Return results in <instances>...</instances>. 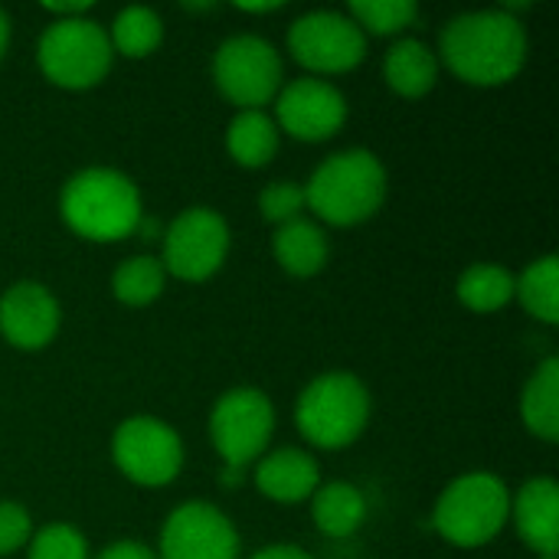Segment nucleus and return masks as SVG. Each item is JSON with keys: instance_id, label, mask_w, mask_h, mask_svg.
Listing matches in <instances>:
<instances>
[{"instance_id": "2eb2a0df", "label": "nucleus", "mask_w": 559, "mask_h": 559, "mask_svg": "<svg viewBox=\"0 0 559 559\" xmlns=\"http://www.w3.org/2000/svg\"><path fill=\"white\" fill-rule=\"evenodd\" d=\"M511 514L521 540L537 557H557L559 550V485L554 478H531L514 498Z\"/></svg>"}, {"instance_id": "b1692460", "label": "nucleus", "mask_w": 559, "mask_h": 559, "mask_svg": "<svg viewBox=\"0 0 559 559\" xmlns=\"http://www.w3.org/2000/svg\"><path fill=\"white\" fill-rule=\"evenodd\" d=\"M111 49H118L128 59H144L151 56L160 39H164V23L151 7H124L115 16V26L108 33Z\"/></svg>"}, {"instance_id": "393cba45", "label": "nucleus", "mask_w": 559, "mask_h": 559, "mask_svg": "<svg viewBox=\"0 0 559 559\" xmlns=\"http://www.w3.org/2000/svg\"><path fill=\"white\" fill-rule=\"evenodd\" d=\"M164 265L154 255H131L111 275V292L128 308H144L164 292Z\"/></svg>"}, {"instance_id": "473e14b6", "label": "nucleus", "mask_w": 559, "mask_h": 559, "mask_svg": "<svg viewBox=\"0 0 559 559\" xmlns=\"http://www.w3.org/2000/svg\"><path fill=\"white\" fill-rule=\"evenodd\" d=\"M282 3H236V10L242 13H275Z\"/></svg>"}, {"instance_id": "4be33fe9", "label": "nucleus", "mask_w": 559, "mask_h": 559, "mask_svg": "<svg viewBox=\"0 0 559 559\" xmlns=\"http://www.w3.org/2000/svg\"><path fill=\"white\" fill-rule=\"evenodd\" d=\"M514 295L521 298L524 311L544 324H559V259L544 255L514 278Z\"/></svg>"}, {"instance_id": "bb28decb", "label": "nucleus", "mask_w": 559, "mask_h": 559, "mask_svg": "<svg viewBox=\"0 0 559 559\" xmlns=\"http://www.w3.org/2000/svg\"><path fill=\"white\" fill-rule=\"evenodd\" d=\"M26 559H88V544L72 524H46L29 537Z\"/></svg>"}, {"instance_id": "f704fd0d", "label": "nucleus", "mask_w": 559, "mask_h": 559, "mask_svg": "<svg viewBox=\"0 0 559 559\" xmlns=\"http://www.w3.org/2000/svg\"><path fill=\"white\" fill-rule=\"evenodd\" d=\"M540 559H557V557H540Z\"/></svg>"}, {"instance_id": "39448f33", "label": "nucleus", "mask_w": 559, "mask_h": 559, "mask_svg": "<svg viewBox=\"0 0 559 559\" xmlns=\"http://www.w3.org/2000/svg\"><path fill=\"white\" fill-rule=\"evenodd\" d=\"M511 518L508 485L491 472H472L455 478L436 501L432 527L455 547H485Z\"/></svg>"}, {"instance_id": "4468645a", "label": "nucleus", "mask_w": 559, "mask_h": 559, "mask_svg": "<svg viewBox=\"0 0 559 559\" xmlns=\"http://www.w3.org/2000/svg\"><path fill=\"white\" fill-rule=\"evenodd\" d=\"M59 301L39 282H16L0 295V334L10 347L43 350L59 331Z\"/></svg>"}, {"instance_id": "aec40b11", "label": "nucleus", "mask_w": 559, "mask_h": 559, "mask_svg": "<svg viewBox=\"0 0 559 559\" xmlns=\"http://www.w3.org/2000/svg\"><path fill=\"white\" fill-rule=\"evenodd\" d=\"M311 514H314V524L321 534L350 537L367 521V498L360 488H354L347 481H331L311 495Z\"/></svg>"}, {"instance_id": "2f4dec72", "label": "nucleus", "mask_w": 559, "mask_h": 559, "mask_svg": "<svg viewBox=\"0 0 559 559\" xmlns=\"http://www.w3.org/2000/svg\"><path fill=\"white\" fill-rule=\"evenodd\" d=\"M88 7L92 0H82V3H46V10L56 16V20H72V16H88Z\"/></svg>"}, {"instance_id": "0eeeda50", "label": "nucleus", "mask_w": 559, "mask_h": 559, "mask_svg": "<svg viewBox=\"0 0 559 559\" xmlns=\"http://www.w3.org/2000/svg\"><path fill=\"white\" fill-rule=\"evenodd\" d=\"M275 432V406L255 386H236L223 393L210 413V439L226 468L242 472L255 462Z\"/></svg>"}, {"instance_id": "c756f323", "label": "nucleus", "mask_w": 559, "mask_h": 559, "mask_svg": "<svg viewBox=\"0 0 559 559\" xmlns=\"http://www.w3.org/2000/svg\"><path fill=\"white\" fill-rule=\"evenodd\" d=\"M95 559H157L144 544H134V540H118V544H108Z\"/></svg>"}, {"instance_id": "423d86ee", "label": "nucleus", "mask_w": 559, "mask_h": 559, "mask_svg": "<svg viewBox=\"0 0 559 559\" xmlns=\"http://www.w3.org/2000/svg\"><path fill=\"white\" fill-rule=\"evenodd\" d=\"M111 39L108 29L88 16L52 20L36 46L43 75L59 88H92L111 69Z\"/></svg>"}, {"instance_id": "f257e3e1", "label": "nucleus", "mask_w": 559, "mask_h": 559, "mask_svg": "<svg viewBox=\"0 0 559 559\" xmlns=\"http://www.w3.org/2000/svg\"><path fill=\"white\" fill-rule=\"evenodd\" d=\"M442 62L468 85L495 88L527 62V29L508 10H472L459 13L442 26L439 36Z\"/></svg>"}, {"instance_id": "1a4fd4ad", "label": "nucleus", "mask_w": 559, "mask_h": 559, "mask_svg": "<svg viewBox=\"0 0 559 559\" xmlns=\"http://www.w3.org/2000/svg\"><path fill=\"white\" fill-rule=\"evenodd\" d=\"M288 52L308 72L337 75V72H350L364 62L367 36L347 13L311 10L292 23Z\"/></svg>"}, {"instance_id": "f3484780", "label": "nucleus", "mask_w": 559, "mask_h": 559, "mask_svg": "<svg viewBox=\"0 0 559 559\" xmlns=\"http://www.w3.org/2000/svg\"><path fill=\"white\" fill-rule=\"evenodd\" d=\"M272 252L278 259V265L295 275V278H311L328 265V236L318 223L298 216L285 226H278L275 239H272Z\"/></svg>"}, {"instance_id": "a211bd4d", "label": "nucleus", "mask_w": 559, "mask_h": 559, "mask_svg": "<svg viewBox=\"0 0 559 559\" xmlns=\"http://www.w3.org/2000/svg\"><path fill=\"white\" fill-rule=\"evenodd\" d=\"M386 85L403 98H423L439 79V56L423 39H400L383 59Z\"/></svg>"}, {"instance_id": "f03ea898", "label": "nucleus", "mask_w": 559, "mask_h": 559, "mask_svg": "<svg viewBox=\"0 0 559 559\" xmlns=\"http://www.w3.org/2000/svg\"><path fill=\"white\" fill-rule=\"evenodd\" d=\"M59 213L66 226L88 242H118L138 233L141 193L121 170L111 167H85L62 187Z\"/></svg>"}, {"instance_id": "6ab92c4d", "label": "nucleus", "mask_w": 559, "mask_h": 559, "mask_svg": "<svg viewBox=\"0 0 559 559\" xmlns=\"http://www.w3.org/2000/svg\"><path fill=\"white\" fill-rule=\"evenodd\" d=\"M521 416L531 436L544 439V442H557L559 439V360L547 357L534 377L524 386L521 396Z\"/></svg>"}, {"instance_id": "a878e982", "label": "nucleus", "mask_w": 559, "mask_h": 559, "mask_svg": "<svg viewBox=\"0 0 559 559\" xmlns=\"http://www.w3.org/2000/svg\"><path fill=\"white\" fill-rule=\"evenodd\" d=\"M419 7L413 0H350L347 16L373 36H393L416 23Z\"/></svg>"}, {"instance_id": "dca6fc26", "label": "nucleus", "mask_w": 559, "mask_h": 559, "mask_svg": "<svg viewBox=\"0 0 559 559\" xmlns=\"http://www.w3.org/2000/svg\"><path fill=\"white\" fill-rule=\"evenodd\" d=\"M255 488L278 504L308 501L321 488L318 462L301 449H275L255 468Z\"/></svg>"}, {"instance_id": "cd10ccee", "label": "nucleus", "mask_w": 559, "mask_h": 559, "mask_svg": "<svg viewBox=\"0 0 559 559\" xmlns=\"http://www.w3.org/2000/svg\"><path fill=\"white\" fill-rule=\"evenodd\" d=\"M259 210H262V219L285 226V223L301 216V210H305V187H298L292 180H275V183H269L259 193Z\"/></svg>"}, {"instance_id": "f8f14e48", "label": "nucleus", "mask_w": 559, "mask_h": 559, "mask_svg": "<svg viewBox=\"0 0 559 559\" xmlns=\"http://www.w3.org/2000/svg\"><path fill=\"white\" fill-rule=\"evenodd\" d=\"M160 559H239V534L219 508L190 501L164 521Z\"/></svg>"}, {"instance_id": "5701e85b", "label": "nucleus", "mask_w": 559, "mask_h": 559, "mask_svg": "<svg viewBox=\"0 0 559 559\" xmlns=\"http://www.w3.org/2000/svg\"><path fill=\"white\" fill-rule=\"evenodd\" d=\"M511 298H514V275L504 265L481 262L465 269V275L459 278V301L478 314L501 311Z\"/></svg>"}, {"instance_id": "9d476101", "label": "nucleus", "mask_w": 559, "mask_h": 559, "mask_svg": "<svg viewBox=\"0 0 559 559\" xmlns=\"http://www.w3.org/2000/svg\"><path fill=\"white\" fill-rule=\"evenodd\" d=\"M111 459L134 485L164 488L183 468V445L167 423L154 416H131L111 436Z\"/></svg>"}, {"instance_id": "72a5a7b5", "label": "nucleus", "mask_w": 559, "mask_h": 559, "mask_svg": "<svg viewBox=\"0 0 559 559\" xmlns=\"http://www.w3.org/2000/svg\"><path fill=\"white\" fill-rule=\"evenodd\" d=\"M7 43H10V20H7V13L0 10V56L7 52Z\"/></svg>"}, {"instance_id": "7ed1b4c3", "label": "nucleus", "mask_w": 559, "mask_h": 559, "mask_svg": "<svg viewBox=\"0 0 559 559\" xmlns=\"http://www.w3.org/2000/svg\"><path fill=\"white\" fill-rule=\"evenodd\" d=\"M386 200V167L377 154L350 147L331 154L305 183V206L331 226H357Z\"/></svg>"}, {"instance_id": "ddd939ff", "label": "nucleus", "mask_w": 559, "mask_h": 559, "mask_svg": "<svg viewBox=\"0 0 559 559\" xmlns=\"http://www.w3.org/2000/svg\"><path fill=\"white\" fill-rule=\"evenodd\" d=\"M347 121L344 95L324 79H295L278 92L275 124L298 141H328ZM278 131V134H282Z\"/></svg>"}, {"instance_id": "412c9836", "label": "nucleus", "mask_w": 559, "mask_h": 559, "mask_svg": "<svg viewBox=\"0 0 559 559\" xmlns=\"http://www.w3.org/2000/svg\"><path fill=\"white\" fill-rule=\"evenodd\" d=\"M226 147L239 167H265L278 151V124L265 111H239L229 121Z\"/></svg>"}, {"instance_id": "c85d7f7f", "label": "nucleus", "mask_w": 559, "mask_h": 559, "mask_svg": "<svg viewBox=\"0 0 559 559\" xmlns=\"http://www.w3.org/2000/svg\"><path fill=\"white\" fill-rule=\"evenodd\" d=\"M29 537H33L29 514L13 501H0V557L23 550L29 544Z\"/></svg>"}, {"instance_id": "7c9ffc66", "label": "nucleus", "mask_w": 559, "mask_h": 559, "mask_svg": "<svg viewBox=\"0 0 559 559\" xmlns=\"http://www.w3.org/2000/svg\"><path fill=\"white\" fill-rule=\"evenodd\" d=\"M252 559H314L311 554H305V550H298V547H292V544H272V547H262L259 554Z\"/></svg>"}, {"instance_id": "6e6552de", "label": "nucleus", "mask_w": 559, "mask_h": 559, "mask_svg": "<svg viewBox=\"0 0 559 559\" xmlns=\"http://www.w3.org/2000/svg\"><path fill=\"white\" fill-rule=\"evenodd\" d=\"M213 82L239 111H262L282 88V59L262 36H229L213 56Z\"/></svg>"}, {"instance_id": "20e7f679", "label": "nucleus", "mask_w": 559, "mask_h": 559, "mask_svg": "<svg viewBox=\"0 0 559 559\" xmlns=\"http://www.w3.org/2000/svg\"><path fill=\"white\" fill-rule=\"evenodd\" d=\"M370 419V393L350 373H324L305 386L295 406L298 432L328 452L347 449L360 439Z\"/></svg>"}, {"instance_id": "9b49d317", "label": "nucleus", "mask_w": 559, "mask_h": 559, "mask_svg": "<svg viewBox=\"0 0 559 559\" xmlns=\"http://www.w3.org/2000/svg\"><path fill=\"white\" fill-rule=\"evenodd\" d=\"M229 252V226L210 206L183 210L164 233V272L180 282H206L216 275Z\"/></svg>"}]
</instances>
